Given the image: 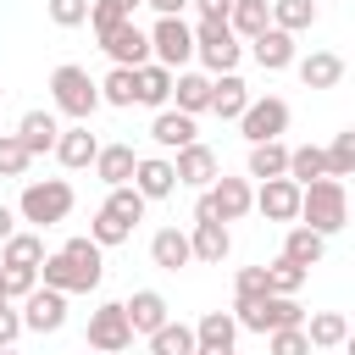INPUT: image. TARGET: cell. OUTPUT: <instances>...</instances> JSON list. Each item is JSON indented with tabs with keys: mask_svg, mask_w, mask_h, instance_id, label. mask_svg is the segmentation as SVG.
<instances>
[{
	"mask_svg": "<svg viewBox=\"0 0 355 355\" xmlns=\"http://www.w3.org/2000/svg\"><path fill=\"white\" fill-rule=\"evenodd\" d=\"M316 0H272V22L277 28H288V33H305V28H316Z\"/></svg>",
	"mask_w": 355,
	"mask_h": 355,
	"instance_id": "obj_37",
	"label": "cell"
},
{
	"mask_svg": "<svg viewBox=\"0 0 355 355\" xmlns=\"http://www.w3.org/2000/svg\"><path fill=\"white\" fill-rule=\"evenodd\" d=\"M250 55H255L266 72H283V67H294V61H300V55H294V33H288V28H277V22H272L266 33H255V39H250Z\"/></svg>",
	"mask_w": 355,
	"mask_h": 355,
	"instance_id": "obj_18",
	"label": "cell"
},
{
	"mask_svg": "<svg viewBox=\"0 0 355 355\" xmlns=\"http://www.w3.org/2000/svg\"><path fill=\"white\" fill-rule=\"evenodd\" d=\"M17 133H22V144H28L33 155H55L61 122H55V111H28V116L17 122Z\"/></svg>",
	"mask_w": 355,
	"mask_h": 355,
	"instance_id": "obj_26",
	"label": "cell"
},
{
	"mask_svg": "<svg viewBox=\"0 0 355 355\" xmlns=\"http://www.w3.org/2000/svg\"><path fill=\"white\" fill-rule=\"evenodd\" d=\"M89 6H94V0H44V11H50L55 28H78V22H89Z\"/></svg>",
	"mask_w": 355,
	"mask_h": 355,
	"instance_id": "obj_45",
	"label": "cell"
},
{
	"mask_svg": "<svg viewBox=\"0 0 355 355\" xmlns=\"http://www.w3.org/2000/svg\"><path fill=\"white\" fill-rule=\"evenodd\" d=\"M172 161H178V183H189V189H211V183L222 178L216 150H211V144H200V139H194V144H183Z\"/></svg>",
	"mask_w": 355,
	"mask_h": 355,
	"instance_id": "obj_14",
	"label": "cell"
},
{
	"mask_svg": "<svg viewBox=\"0 0 355 355\" xmlns=\"http://www.w3.org/2000/svg\"><path fill=\"white\" fill-rule=\"evenodd\" d=\"M100 50H105V55H111L116 67H144V61L155 55L150 33H144V28L133 22V17H122V22H116V28H111V33L100 39Z\"/></svg>",
	"mask_w": 355,
	"mask_h": 355,
	"instance_id": "obj_10",
	"label": "cell"
},
{
	"mask_svg": "<svg viewBox=\"0 0 355 355\" xmlns=\"http://www.w3.org/2000/svg\"><path fill=\"white\" fill-rule=\"evenodd\" d=\"M133 338H139V333H133L122 300H105L100 311H89V344H94V349H111V355H116V349H128Z\"/></svg>",
	"mask_w": 355,
	"mask_h": 355,
	"instance_id": "obj_9",
	"label": "cell"
},
{
	"mask_svg": "<svg viewBox=\"0 0 355 355\" xmlns=\"http://www.w3.org/2000/svg\"><path fill=\"white\" fill-rule=\"evenodd\" d=\"M305 277H311V266H300L294 255H277V261L266 266V283H272L277 294H300V288H305Z\"/></svg>",
	"mask_w": 355,
	"mask_h": 355,
	"instance_id": "obj_40",
	"label": "cell"
},
{
	"mask_svg": "<svg viewBox=\"0 0 355 355\" xmlns=\"http://www.w3.org/2000/svg\"><path fill=\"white\" fill-rule=\"evenodd\" d=\"M288 178H300V183L327 178V144H294L288 150Z\"/></svg>",
	"mask_w": 355,
	"mask_h": 355,
	"instance_id": "obj_36",
	"label": "cell"
},
{
	"mask_svg": "<svg viewBox=\"0 0 355 355\" xmlns=\"http://www.w3.org/2000/svg\"><path fill=\"white\" fill-rule=\"evenodd\" d=\"M94 155H100V139L89 133V122H72V128H61V139H55V161H61L67 172H83V166H94Z\"/></svg>",
	"mask_w": 355,
	"mask_h": 355,
	"instance_id": "obj_17",
	"label": "cell"
},
{
	"mask_svg": "<svg viewBox=\"0 0 355 355\" xmlns=\"http://www.w3.org/2000/svg\"><path fill=\"white\" fill-rule=\"evenodd\" d=\"M105 205L116 211V216H128L133 227L144 222V205H150V194L139 189V183H111V194H105Z\"/></svg>",
	"mask_w": 355,
	"mask_h": 355,
	"instance_id": "obj_38",
	"label": "cell"
},
{
	"mask_svg": "<svg viewBox=\"0 0 355 355\" xmlns=\"http://www.w3.org/2000/svg\"><path fill=\"white\" fill-rule=\"evenodd\" d=\"M211 83H216L211 72H189V67H183L178 83H172V100H178L189 116H200V111H211Z\"/></svg>",
	"mask_w": 355,
	"mask_h": 355,
	"instance_id": "obj_28",
	"label": "cell"
},
{
	"mask_svg": "<svg viewBox=\"0 0 355 355\" xmlns=\"http://www.w3.org/2000/svg\"><path fill=\"white\" fill-rule=\"evenodd\" d=\"M17 300H0V349L6 344H17L22 333H28V322H22V311H11Z\"/></svg>",
	"mask_w": 355,
	"mask_h": 355,
	"instance_id": "obj_48",
	"label": "cell"
},
{
	"mask_svg": "<svg viewBox=\"0 0 355 355\" xmlns=\"http://www.w3.org/2000/svg\"><path fill=\"white\" fill-rule=\"evenodd\" d=\"M89 233L111 250V244H128V239H133V222H128V216H116L111 205H100V211H94V222H89Z\"/></svg>",
	"mask_w": 355,
	"mask_h": 355,
	"instance_id": "obj_39",
	"label": "cell"
},
{
	"mask_svg": "<svg viewBox=\"0 0 355 355\" xmlns=\"http://www.w3.org/2000/svg\"><path fill=\"white\" fill-rule=\"evenodd\" d=\"M200 6V17H227L233 11V0H194Z\"/></svg>",
	"mask_w": 355,
	"mask_h": 355,
	"instance_id": "obj_50",
	"label": "cell"
},
{
	"mask_svg": "<svg viewBox=\"0 0 355 355\" xmlns=\"http://www.w3.org/2000/svg\"><path fill=\"white\" fill-rule=\"evenodd\" d=\"M17 216H22V211H11V205H0V244H6L11 233H17Z\"/></svg>",
	"mask_w": 355,
	"mask_h": 355,
	"instance_id": "obj_51",
	"label": "cell"
},
{
	"mask_svg": "<svg viewBox=\"0 0 355 355\" xmlns=\"http://www.w3.org/2000/svg\"><path fill=\"white\" fill-rule=\"evenodd\" d=\"M50 100H55V111H67L72 122H89L100 105H105V94H100V83L83 72V67H55L50 72Z\"/></svg>",
	"mask_w": 355,
	"mask_h": 355,
	"instance_id": "obj_2",
	"label": "cell"
},
{
	"mask_svg": "<svg viewBox=\"0 0 355 355\" xmlns=\"http://www.w3.org/2000/svg\"><path fill=\"white\" fill-rule=\"evenodd\" d=\"M111 6H122V11H128V17H133V11H139V6H144V0H111Z\"/></svg>",
	"mask_w": 355,
	"mask_h": 355,
	"instance_id": "obj_52",
	"label": "cell"
},
{
	"mask_svg": "<svg viewBox=\"0 0 355 355\" xmlns=\"http://www.w3.org/2000/svg\"><path fill=\"white\" fill-rule=\"evenodd\" d=\"M150 44H155V61H166L172 72H183V67L194 61V28H189L183 17H155Z\"/></svg>",
	"mask_w": 355,
	"mask_h": 355,
	"instance_id": "obj_8",
	"label": "cell"
},
{
	"mask_svg": "<svg viewBox=\"0 0 355 355\" xmlns=\"http://www.w3.org/2000/svg\"><path fill=\"white\" fill-rule=\"evenodd\" d=\"M17 211H22V222H33V227H55V222L72 216V183H67V178H33V183L22 189V200H17Z\"/></svg>",
	"mask_w": 355,
	"mask_h": 355,
	"instance_id": "obj_3",
	"label": "cell"
},
{
	"mask_svg": "<svg viewBox=\"0 0 355 355\" xmlns=\"http://www.w3.org/2000/svg\"><path fill=\"white\" fill-rule=\"evenodd\" d=\"M294 72H300L305 89H338L344 83V55L338 50H311V55L294 61Z\"/></svg>",
	"mask_w": 355,
	"mask_h": 355,
	"instance_id": "obj_19",
	"label": "cell"
},
{
	"mask_svg": "<svg viewBox=\"0 0 355 355\" xmlns=\"http://www.w3.org/2000/svg\"><path fill=\"white\" fill-rule=\"evenodd\" d=\"M150 349H155V355H200V333L166 316V322L150 333Z\"/></svg>",
	"mask_w": 355,
	"mask_h": 355,
	"instance_id": "obj_30",
	"label": "cell"
},
{
	"mask_svg": "<svg viewBox=\"0 0 355 355\" xmlns=\"http://www.w3.org/2000/svg\"><path fill=\"white\" fill-rule=\"evenodd\" d=\"M255 211V189L250 178H216L200 200H194V216H222V222H239Z\"/></svg>",
	"mask_w": 355,
	"mask_h": 355,
	"instance_id": "obj_6",
	"label": "cell"
},
{
	"mask_svg": "<svg viewBox=\"0 0 355 355\" xmlns=\"http://www.w3.org/2000/svg\"><path fill=\"white\" fill-rule=\"evenodd\" d=\"M194 261H205V266H222L227 255H233V233H227V222L222 216H194Z\"/></svg>",
	"mask_w": 355,
	"mask_h": 355,
	"instance_id": "obj_15",
	"label": "cell"
},
{
	"mask_svg": "<svg viewBox=\"0 0 355 355\" xmlns=\"http://www.w3.org/2000/svg\"><path fill=\"white\" fill-rule=\"evenodd\" d=\"M283 172H288V144L283 139L250 144V178H283Z\"/></svg>",
	"mask_w": 355,
	"mask_h": 355,
	"instance_id": "obj_33",
	"label": "cell"
},
{
	"mask_svg": "<svg viewBox=\"0 0 355 355\" xmlns=\"http://www.w3.org/2000/svg\"><path fill=\"white\" fill-rule=\"evenodd\" d=\"M300 200H305V183L300 178H261V189H255V211L266 216V222H300Z\"/></svg>",
	"mask_w": 355,
	"mask_h": 355,
	"instance_id": "obj_7",
	"label": "cell"
},
{
	"mask_svg": "<svg viewBox=\"0 0 355 355\" xmlns=\"http://www.w3.org/2000/svg\"><path fill=\"white\" fill-rule=\"evenodd\" d=\"M39 277H44V283H55V288H67V294H94L105 272H89V266H78L67 250H55V255H44Z\"/></svg>",
	"mask_w": 355,
	"mask_h": 355,
	"instance_id": "obj_13",
	"label": "cell"
},
{
	"mask_svg": "<svg viewBox=\"0 0 355 355\" xmlns=\"http://www.w3.org/2000/svg\"><path fill=\"white\" fill-rule=\"evenodd\" d=\"M33 161V150L22 144V133H0V178H22Z\"/></svg>",
	"mask_w": 355,
	"mask_h": 355,
	"instance_id": "obj_42",
	"label": "cell"
},
{
	"mask_svg": "<svg viewBox=\"0 0 355 355\" xmlns=\"http://www.w3.org/2000/svg\"><path fill=\"white\" fill-rule=\"evenodd\" d=\"M239 128H244L250 144H261V139H283V133H288V100H277V94L250 100L244 116H239Z\"/></svg>",
	"mask_w": 355,
	"mask_h": 355,
	"instance_id": "obj_11",
	"label": "cell"
},
{
	"mask_svg": "<svg viewBox=\"0 0 355 355\" xmlns=\"http://www.w3.org/2000/svg\"><path fill=\"white\" fill-rule=\"evenodd\" d=\"M261 294H272L266 266H239V277H233V300H261Z\"/></svg>",
	"mask_w": 355,
	"mask_h": 355,
	"instance_id": "obj_44",
	"label": "cell"
},
{
	"mask_svg": "<svg viewBox=\"0 0 355 355\" xmlns=\"http://www.w3.org/2000/svg\"><path fill=\"white\" fill-rule=\"evenodd\" d=\"M155 17H183V6H194V0H144Z\"/></svg>",
	"mask_w": 355,
	"mask_h": 355,
	"instance_id": "obj_49",
	"label": "cell"
},
{
	"mask_svg": "<svg viewBox=\"0 0 355 355\" xmlns=\"http://www.w3.org/2000/svg\"><path fill=\"white\" fill-rule=\"evenodd\" d=\"M266 349H272V355H305V349H311V333H305V322L272 327V333H266Z\"/></svg>",
	"mask_w": 355,
	"mask_h": 355,
	"instance_id": "obj_41",
	"label": "cell"
},
{
	"mask_svg": "<svg viewBox=\"0 0 355 355\" xmlns=\"http://www.w3.org/2000/svg\"><path fill=\"white\" fill-rule=\"evenodd\" d=\"M194 333H200V355H233L239 349V316L233 311H205L194 322Z\"/></svg>",
	"mask_w": 355,
	"mask_h": 355,
	"instance_id": "obj_16",
	"label": "cell"
},
{
	"mask_svg": "<svg viewBox=\"0 0 355 355\" xmlns=\"http://www.w3.org/2000/svg\"><path fill=\"white\" fill-rule=\"evenodd\" d=\"M0 266H44V233H11L0 244Z\"/></svg>",
	"mask_w": 355,
	"mask_h": 355,
	"instance_id": "obj_34",
	"label": "cell"
},
{
	"mask_svg": "<svg viewBox=\"0 0 355 355\" xmlns=\"http://www.w3.org/2000/svg\"><path fill=\"white\" fill-rule=\"evenodd\" d=\"M194 55L205 61V72H233L244 55V39L233 33L227 17H200L194 22Z\"/></svg>",
	"mask_w": 355,
	"mask_h": 355,
	"instance_id": "obj_4",
	"label": "cell"
},
{
	"mask_svg": "<svg viewBox=\"0 0 355 355\" xmlns=\"http://www.w3.org/2000/svg\"><path fill=\"white\" fill-rule=\"evenodd\" d=\"M0 277H6V294L11 300H28L39 288V266H0Z\"/></svg>",
	"mask_w": 355,
	"mask_h": 355,
	"instance_id": "obj_46",
	"label": "cell"
},
{
	"mask_svg": "<svg viewBox=\"0 0 355 355\" xmlns=\"http://www.w3.org/2000/svg\"><path fill=\"white\" fill-rule=\"evenodd\" d=\"M233 316H239V327L244 333H272V327H288V322H305V305L294 300V294H261V300H233Z\"/></svg>",
	"mask_w": 355,
	"mask_h": 355,
	"instance_id": "obj_5",
	"label": "cell"
},
{
	"mask_svg": "<svg viewBox=\"0 0 355 355\" xmlns=\"http://www.w3.org/2000/svg\"><path fill=\"white\" fill-rule=\"evenodd\" d=\"M300 222H311L316 233H338L344 222H349V194H344V178H311L305 183V200H300Z\"/></svg>",
	"mask_w": 355,
	"mask_h": 355,
	"instance_id": "obj_1",
	"label": "cell"
},
{
	"mask_svg": "<svg viewBox=\"0 0 355 355\" xmlns=\"http://www.w3.org/2000/svg\"><path fill=\"white\" fill-rule=\"evenodd\" d=\"M0 94H6V83H0Z\"/></svg>",
	"mask_w": 355,
	"mask_h": 355,
	"instance_id": "obj_55",
	"label": "cell"
},
{
	"mask_svg": "<svg viewBox=\"0 0 355 355\" xmlns=\"http://www.w3.org/2000/svg\"><path fill=\"white\" fill-rule=\"evenodd\" d=\"M216 83H211V111L222 116V122H239L244 116V105H250V83L239 78V72H211Z\"/></svg>",
	"mask_w": 355,
	"mask_h": 355,
	"instance_id": "obj_20",
	"label": "cell"
},
{
	"mask_svg": "<svg viewBox=\"0 0 355 355\" xmlns=\"http://www.w3.org/2000/svg\"><path fill=\"white\" fill-rule=\"evenodd\" d=\"M133 172H139V155H133V144H100V155H94V178L111 189V183H133Z\"/></svg>",
	"mask_w": 355,
	"mask_h": 355,
	"instance_id": "obj_25",
	"label": "cell"
},
{
	"mask_svg": "<svg viewBox=\"0 0 355 355\" xmlns=\"http://www.w3.org/2000/svg\"><path fill=\"white\" fill-rule=\"evenodd\" d=\"M227 22H233V33L250 44L255 33H266V28H272V0H233Z\"/></svg>",
	"mask_w": 355,
	"mask_h": 355,
	"instance_id": "obj_31",
	"label": "cell"
},
{
	"mask_svg": "<svg viewBox=\"0 0 355 355\" xmlns=\"http://www.w3.org/2000/svg\"><path fill=\"white\" fill-rule=\"evenodd\" d=\"M344 349H349V355H355V327H349V338H344Z\"/></svg>",
	"mask_w": 355,
	"mask_h": 355,
	"instance_id": "obj_53",
	"label": "cell"
},
{
	"mask_svg": "<svg viewBox=\"0 0 355 355\" xmlns=\"http://www.w3.org/2000/svg\"><path fill=\"white\" fill-rule=\"evenodd\" d=\"M150 139H155L161 150H183V144H194V116H189L183 105H161L155 122H150Z\"/></svg>",
	"mask_w": 355,
	"mask_h": 355,
	"instance_id": "obj_21",
	"label": "cell"
},
{
	"mask_svg": "<svg viewBox=\"0 0 355 355\" xmlns=\"http://www.w3.org/2000/svg\"><path fill=\"white\" fill-rule=\"evenodd\" d=\"M122 17H128V11H122V6H111V0H94V6H89V28H94L100 39H105V33H111Z\"/></svg>",
	"mask_w": 355,
	"mask_h": 355,
	"instance_id": "obj_47",
	"label": "cell"
},
{
	"mask_svg": "<svg viewBox=\"0 0 355 355\" xmlns=\"http://www.w3.org/2000/svg\"><path fill=\"white\" fill-rule=\"evenodd\" d=\"M133 183H139L150 200H166V194L178 189V161H172V155H139Z\"/></svg>",
	"mask_w": 355,
	"mask_h": 355,
	"instance_id": "obj_22",
	"label": "cell"
},
{
	"mask_svg": "<svg viewBox=\"0 0 355 355\" xmlns=\"http://www.w3.org/2000/svg\"><path fill=\"white\" fill-rule=\"evenodd\" d=\"M22 322H28V333H55L67 322V288H55V283L33 288L22 300Z\"/></svg>",
	"mask_w": 355,
	"mask_h": 355,
	"instance_id": "obj_12",
	"label": "cell"
},
{
	"mask_svg": "<svg viewBox=\"0 0 355 355\" xmlns=\"http://www.w3.org/2000/svg\"><path fill=\"white\" fill-rule=\"evenodd\" d=\"M0 300H11V294H6V277H0Z\"/></svg>",
	"mask_w": 355,
	"mask_h": 355,
	"instance_id": "obj_54",
	"label": "cell"
},
{
	"mask_svg": "<svg viewBox=\"0 0 355 355\" xmlns=\"http://www.w3.org/2000/svg\"><path fill=\"white\" fill-rule=\"evenodd\" d=\"M327 172H333V178H355V128L333 133V144H327Z\"/></svg>",
	"mask_w": 355,
	"mask_h": 355,
	"instance_id": "obj_43",
	"label": "cell"
},
{
	"mask_svg": "<svg viewBox=\"0 0 355 355\" xmlns=\"http://www.w3.org/2000/svg\"><path fill=\"white\" fill-rule=\"evenodd\" d=\"M283 255H294L300 266H316V261L327 255V233H316L311 222H294L288 239H283Z\"/></svg>",
	"mask_w": 355,
	"mask_h": 355,
	"instance_id": "obj_29",
	"label": "cell"
},
{
	"mask_svg": "<svg viewBox=\"0 0 355 355\" xmlns=\"http://www.w3.org/2000/svg\"><path fill=\"white\" fill-rule=\"evenodd\" d=\"M122 305H128V322H133V333H144V338H150V333L166 322V300H161L155 288H133Z\"/></svg>",
	"mask_w": 355,
	"mask_h": 355,
	"instance_id": "obj_27",
	"label": "cell"
},
{
	"mask_svg": "<svg viewBox=\"0 0 355 355\" xmlns=\"http://www.w3.org/2000/svg\"><path fill=\"white\" fill-rule=\"evenodd\" d=\"M100 94H105V105H139V67H116L111 61V72L100 78Z\"/></svg>",
	"mask_w": 355,
	"mask_h": 355,
	"instance_id": "obj_32",
	"label": "cell"
},
{
	"mask_svg": "<svg viewBox=\"0 0 355 355\" xmlns=\"http://www.w3.org/2000/svg\"><path fill=\"white\" fill-rule=\"evenodd\" d=\"M172 83H178V72H172L166 61H155V55H150V61L139 67V105L161 111V105L172 100Z\"/></svg>",
	"mask_w": 355,
	"mask_h": 355,
	"instance_id": "obj_24",
	"label": "cell"
},
{
	"mask_svg": "<svg viewBox=\"0 0 355 355\" xmlns=\"http://www.w3.org/2000/svg\"><path fill=\"white\" fill-rule=\"evenodd\" d=\"M305 333H311V349H344V338H349V322H344L338 311H316V316L305 322Z\"/></svg>",
	"mask_w": 355,
	"mask_h": 355,
	"instance_id": "obj_35",
	"label": "cell"
},
{
	"mask_svg": "<svg viewBox=\"0 0 355 355\" xmlns=\"http://www.w3.org/2000/svg\"><path fill=\"white\" fill-rule=\"evenodd\" d=\"M150 261H155L161 272H178V266L194 261V239H189L183 227H161V233L150 239Z\"/></svg>",
	"mask_w": 355,
	"mask_h": 355,
	"instance_id": "obj_23",
	"label": "cell"
}]
</instances>
